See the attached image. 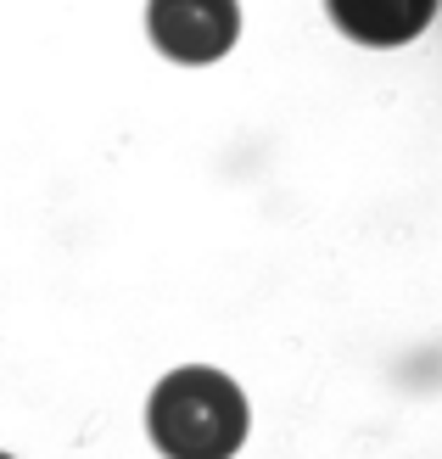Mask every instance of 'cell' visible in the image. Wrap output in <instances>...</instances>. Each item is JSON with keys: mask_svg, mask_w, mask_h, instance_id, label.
Masks as SVG:
<instances>
[{"mask_svg": "<svg viewBox=\"0 0 442 459\" xmlns=\"http://www.w3.org/2000/svg\"><path fill=\"white\" fill-rule=\"evenodd\" d=\"M146 431L169 459H230L247 443V398L230 376L185 364L152 386Z\"/></svg>", "mask_w": 442, "mask_h": 459, "instance_id": "obj_1", "label": "cell"}, {"mask_svg": "<svg viewBox=\"0 0 442 459\" xmlns=\"http://www.w3.org/2000/svg\"><path fill=\"white\" fill-rule=\"evenodd\" d=\"M241 12L230 0H174V6H152V39L179 62H213L236 45Z\"/></svg>", "mask_w": 442, "mask_h": 459, "instance_id": "obj_2", "label": "cell"}, {"mask_svg": "<svg viewBox=\"0 0 442 459\" xmlns=\"http://www.w3.org/2000/svg\"><path fill=\"white\" fill-rule=\"evenodd\" d=\"M0 459H12V454H0Z\"/></svg>", "mask_w": 442, "mask_h": 459, "instance_id": "obj_3", "label": "cell"}]
</instances>
